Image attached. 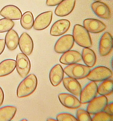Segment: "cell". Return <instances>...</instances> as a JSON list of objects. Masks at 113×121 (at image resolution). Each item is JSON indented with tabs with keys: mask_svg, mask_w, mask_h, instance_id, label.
<instances>
[{
	"mask_svg": "<svg viewBox=\"0 0 113 121\" xmlns=\"http://www.w3.org/2000/svg\"><path fill=\"white\" fill-rule=\"evenodd\" d=\"M38 80L36 76L31 74L27 76L20 82L17 89V95L19 98L29 96L37 88Z\"/></svg>",
	"mask_w": 113,
	"mask_h": 121,
	"instance_id": "obj_1",
	"label": "cell"
},
{
	"mask_svg": "<svg viewBox=\"0 0 113 121\" xmlns=\"http://www.w3.org/2000/svg\"><path fill=\"white\" fill-rule=\"evenodd\" d=\"M72 36L77 44L83 48H90L92 46V42L88 31L83 26L76 24L74 27Z\"/></svg>",
	"mask_w": 113,
	"mask_h": 121,
	"instance_id": "obj_2",
	"label": "cell"
},
{
	"mask_svg": "<svg viewBox=\"0 0 113 121\" xmlns=\"http://www.w3.org/2000/svg\"><path fill=\"white\" fill-rule=\"evenodd\" d=\"M63 70L69 77L78 79L87 77L90 69L87 66L75 63L69 65L64 68Z\"/></svg>",
	"mask_w": 113,
	"mask_h": 121,
	"instance_id": "obj_3",
	"label": "cell"
},
{
	"mask_svg": "<svg viewBox=\"0 0 113 121\" xmlns=\"http://www.w3.org/2000/svg\"><path fill=\"white\" fill-rule=\"evenodd\" d=\"M112 75V72L108 68L104 66H98L90 70L87 77L91 81L102 82L110 78Z\"/></svg>",
	"mask_w": 113,
	"mask_h": 121,
	"instance_id": "obj_4",
	"label": "cell"
},
{
	"mask_svg": "<svg viewBox=\"0 0 113 121\" xmlns=\"http://www.w3.org/2000/svg\"><path fill=\"white\" fill-rule=\"evenodd\" d=\"M16 69L18 74L22 78H25L30 72L31 63L27 55L20 53L16 57Z\"/></svg>",
	"mask_w": 113,
	"mask_h": 121,
	"instance_id": "obj_5",
	"label": "cell"
},
{
	"mask_svg": "<svg viewBox=\"0 0 113 121\" xmlns=\"http://www.w3.org/2000/svg\"><path fill=\"white\" fill-rule=\"evenodd\" d=\"M97 85L95 82H89L82 89L80 95V101L81 104H87L96 97Z\"/></svg>",
	"mask_w": 113,
	"mask_h": 121,
	"instance_id": "obj_6",
	"label": "cell"
},
{
	"mask_svg": "<svg viewBox=\"0 0 113 121\" xmlns=\"http://www.w3.org/2000/svg\"><path fill=\"white\" fill-rule=\"evenodd\" d=\"M75 43L72 35H66L62 36L57 40L54 46L55 52L59 54H63L72 48Z\"/></svg>",
	"mask_w": 113,
	"mask_h": 121,
	"instance_id": "obj_7",
	"label": "cell"
},
{
	"mask_svg": "<svg viewBox=\"0 0 113 121\" xmlns=\"http://www.w3.org/2000/svg\"><path fill=\"white\" fill-rule=\"evenodd\" d=\"M108 103L107 98L104 95L95 97L87 106L86 110L89 114H94L103 111Z\"/></svg>",
	"mask_w": 113,
	"mask_h": 121,
	"instance_id": "obj_8",
	"label": "cell"
},
{
	"mask_svg": "<svg viewBox=\"0 0 113 121\" xmlns=\"http://www.w3.org/2000/svg\"><path fill=\"white\" fill-rule=\"evenodd\" d=\"M113 37L109 32L104 33L100 38L99 44V52L101 56L108 55L113 49Z\"/></svg>",
	"mask_w": 113,
	"mask_h": 121,
	"instance_id": "obj_9",
	"label": "cell"
},
{
	"mask_svg": "<svg viewBox=\"0 0 113 121\" xmlns=\"http://www.w3.org/2000/svg\"><path fill=\"white\" fill-rule=\"evenodd\" d=\"M52 18L53 12L52 11L45 12L39 15L34 22V29L41 31L46 29L50 25Z\"/></svg>",
	"mask_w": 113,
	"mask_h": 121,
	"instance_id": "obj_10",
	"label": "cell"
},
{
	"mask_svg": "<svg viewBox=\"0 0 113 121\" xmlns=\"http://www.w3.org/2000/svg\"><path fill=\"white\" fill-rule=\"evenodd\" d=\"M94 13L99 18L108 20L111 17V12L108 6L100 1H95L91 5Z\"/></svg>",
	"mask_w": 113,
	"mask_h": 121,
	"instance_id": "obj_11",
	"label": "cell"
},
{
	"mask_svg": "<svg viewBox=\"0 0 113 121\" xmlns=\"http://www.w3.org/2000/svg\"><path fill=\"white\" fill-rule=\"evenodd\" d=\"M84 27L88 32L98 33L103 31L106 28V25L102 21L93 18H87L83 21Z\"/></svg>",
	"mask_w": 113,
	"mask_h": 121,
	"instance_id": "obj_12",
	"label": "cell"
},
{
	"mask_svg": "<svg viewBox=\"0 0 113 121\" xmlns=\"http://www.w3.org/2000/svg\"><path fill=\"white\" fill-rule=\"evenodd\" d=\"M19 47L21 52L27 56L32 54L33 49V40L28 33H23L19 38Z\"/></svg>",
	"mask_w": 113,
	"mask_h": 121,
	"instance_id": "obj_13",
	"label": "cell"
},
{
	"mask_svg": "<svg viewBox=\"0 0 113 121\" xmlns=\"http://www.w3.org/2000/svg\"><path fill=\"white\" fill-rule=\"evenodd\" d=\"M58 97L61 103L68 108L75 109L81 105L80 100L72 94L62 93L59 94Z\"/></svg>",
	"mask_w": 113,
	"mask_h": 121,
	"instance_id": "obj_14",
	"label": "cell"
},
{
	"mask_svg": "<svg viewBox=\"0 0 113 121\" xmlns=\"http://www.w3.org/2000/svg\"><path fill=\"white\" fill-rule=\"evenodd\" d=\"M75 2L76 0H63L56 8L55 14L60 17L67 16L74 9Z\"/></svg>",
	"mask_w": 113,
	"mask_h": 121,
	"instance_id": "obj_15",
	"label": "cell"
},
{
	"mask_svg": "<svg viewBox=\"0 0 113 121\" xmlns=\"http://www.w3.org/2000/svg\"><path fill=\"white\" fill-rule=\"evenodd\" d=\"M70 26L71 23L68 20H59L52 26L50 30V34L54 36H58L63 35L68 30Z\"/></svg>",
	"mask_w": 113,
	"mask_h": 121,
	"instance_id": "obj_16",
	"label": "cell"
},
{
	"mask_svg": "<svg viewBox=\"0 0 113 121\" xmlns=\"http://www.w3.org/2000/svg\"><path fill=\"white\" fill-rule=\"evenodd\" d=\"M0 15L7 19L12 20L21 19L22 13L17 6L14 5H7L5 6L0 11Z\"/></svg>",
	"mask_w": 113,
	"mask_h": 121,
	"instance_id": "obj_17",
	"label": "cell"
},
{
	"mask_svg": "<svg viewBox=\"0 0 113 121\" xmlns=\"http://www.w3.org/2000/svg\"><path fill=\"white\" fill-rule=\"evenodd\" d=\"M63 69L60 64H56L52 68L49 73L50 82L54 86H57L63 81Z\"/></svg>",
	"mask_w": 113,
	"mask_h": 121,
	"instance_id": "obj_18",
	"label": "cell"
},
{
	"mask_svg": "<svg viewBox=\"0 0 113 121\" xmlns=\"http://www.w3.org/2000/svg\"><path fill=\"white\" fill-rule=\"evenodd\" d=\"M63 82L67 90L75 96H80L81 91V86L76 79L69 77L63 79Z\"/></svg>",
	"mask_w": 113,
	"mask_h": 121,
	"instance_id": "obj_19",
	"label": "cell"
},
{
	"mask_svg": "<svg viewBox=\"0 0 113 121\" xmlns=\"http://www.w3.org/2000/svg\"><path fill=\"white\" fill-rule=\"evenodd\" d=\"M81 59V54L79 52L73 50H70L62 55L60 59V62L63 64L69 65L77 63Z\"/></svg>",
	"mask_w": 113,
	"mask_h": 121,
	"instance_id": "obj_20",
	"label": "cell"
},
{
	"mask_svg": "<svg viewBox=\"0 0 113 121\" xmlns=\"http://www.w3.org/2000/svg\"><path fill=\"white\" fill-rule=\"evenodd\" d=\"M19 38L17 33L12 29L8 31L5 37V43L10 51H14L17 48L19 43Z\"/></svg>",
	"mask_w": 113,
	"mask_h": 121,
	"instance_id": "obj_21",
	"label": "cell"
},
{
	"mask_svg": "<svg viewBox=\"0 0 113 121\" xmlns=\"http://www.w3.org/2000/svg\"><path fill=\"white\" fill-rule=\"evenodd\" d=\"M16 67V61L14 59H7L0 63V77L11 73Z\"/></svg>",
	"mask_w": 113,
	"mask_h": 121,
	"instance_id": "obj_22",
	"label": "cell"
},
{
	"mask_svg": "<svg viewBox=\"0 0 113 121\" xmlns=\"http://www.w3.org/2000/svg\"><path fill=\"white\" fill-rule=\"evenodd\" d=\"M82 59L84 64L89 67H92L96 62V56L94 51L89 48H85L82 49Z\"/></svg>",
	"mask_w": 113,
	"mask_h": 121,
	"instance_id": "obj_23",
	"label": "cell"
},
{
	"mask_svg": "<svg viewBox=\"0 0 113 121\" xmlns=\"http://www.w3.org/2000/svg\"><path fill=\"white\" fill-rule=\"evenodd\" d=\"M16 107L7 105L0 108V121H11L17 112Z\"/></svg>",
	"mask_w": 113,
	"mask_h": 121,
	"instance_id": "obj_24",
	"label": "cell"
},
{
	"mask_svg": "<svg viewBox=\"0 0 113 121\" xmlns=\"http://www.w3.org/2000/svg\"><path fill=\"white\" fill-rule=\"evenodd\" d=\"M113 82L110 79L102 81L97 86V93L101 95H108L113 92Z\"/></svg>",
	"mask_w": 113,
	"mask_h": 121,
	"instance_id": "obj_25",
	"label": "cell"
},
{
	"mask_svg": "<svg viewBox=\"0 0 113 121\" xmlns=\"http://www.w3.org/2000/svg\"><path fill=\"white\" fill-rule=\"evenodd\" d=\"M34 22L32 13L30 11H27L22 15L20 22L21 26L24 29L29 30L33 27Z\"/></svg>",
	"mask_w": 113,
	"mask_h": 121,
	"instance_id": "obj_26",
	"label": "cell"
},
{
	"mask_svg": "<svg viewBox=\"0 0 113 121\" xmlns=\"http://www.w3.org/2000/svg\"><path fill=\"white\" fill-rule=\"evenodd\" d=\"M15 23L12 20L3 18L0 19V33L8 32L14 27Z\"/></svg>",
	"mask_w": 113,
	"mask_h": 121,
	"instance_id": "obj_27",
	"label": "cell"
},
{
	"mask_svg": "<svg viewBox=\"0 0 113 121\" xmlns=\"http://www.w3.org/2000/svg\"><path fill=\"white\" fill-rule=\"evenodd\" d=\"M91 121H112L113 116L103 111L94 114V116L91 118Z\"/></svg>",
	"mask_w": 113,
	"mask_h": 121,
	"instance_id": "obj_28",
	"label": "cell"
},
{
	"mask_svg": "<svg viewBox=\"0 0 113 121\" xmlns=\"http://www.w3.org/2000/svg\"><path fill=\"white\" fill-rule=\"evenodd\" d=\"M76 118L78 121H91V117L87 110L82 108L78 109L76 112Z\"/></svg>",
	"mask_w": 113,
	"mask_h": 121,
	"instance_id": "obj_29",
	"label": "cell"
},
{
	"mask_svg": "<svg viewBox=\"0 0 113 121\" xmlns=\"http://www.w3.org/2000/svg\"><path fill=\"white\" fill-rule=\"evenodd\" d=\"M56 120L59 121H78L74 116L68 113L63 112L56 115Z\"/></svg>",
	"mask_w": 113,
	"mask_h": 121,
	"instance_id": "obj_30",
	"label": "cell"
},
{
	"mask_svg": "<svg viewBox=\"0 0 113 121\" xmlns=\"http://www.w3.org/2000/svg\"><path fill=\"white\" fill-rule=\"evenodd\" d=\"M113 102H110L108 104L107 103L104 110V111L110 115L113 116Z\"/></svg>",
	"mask_w": 113,
	"mask_h": 121,
	"instance_id": "obj_31",
	"label": "cell"
},
{
	"mask_svg": "<svg viewBox=\"0 0 113 121\" xmlns=\"http://www.w3.org/2000/svg\"><path fill=\"white\" fill-rule=\"evenodd\" d=\"M63 0H47L46 4L47 6H55L58 5Z\"/></svg>",
	"mask_w": 113,
	"mask_h": 121,
	"instance_id": "obj_32",
	"label": "cell"
},
{
	"mask_svg": "<svg viewBox=\"0 0 113 121\" xmlns=\"http://www.w3.org/2000/svg\"><path fill=\"white\" fill-rule=\"evenodd\" d=\"M5 40L3 39H0V55L2 54L5 49Z\"/></svg>",
	"mask_w": 113,
	"mask_h": 121,
	"instance_id": "obj_33",
	"label": "cell"
},
{
	"mask_svg": "<svg viewBox=\"0 0 113 121\" xmlns=\"http://www.w3.org/2000/svg\"><path fill=\"white\" fill-rule=\"evenodd\" d=\"M4 93L2 89L0 87V106L2 105L4 100Z\"/></svg>",
	"mask_w": 113,
	"mask_h": 121,
	"instance_id": "obj_34",
	"label": "cell"
},
{
	"mask_svg": "<svg viewBox=\"0 0 113 121\" xmlns=\"http://www.w3.org/2000/svg\"><path fill=\"white\" fill-rule=\"evenodd\" d=\"M47 121H57V120H56V119H54V118H48V119H47Z\"/></svg>",
	"mask_w": 113,
	"mask_h": 121,
	"instance_id": "obj_35",
	"label": "cell"
},
{
	"mask_svg": "<svg viewBox=\"0 0 113 121\" xmlns=\"http://www.w3.org/2000/svg\"><path fill=\"white\" fill-rule=\"evenodd\" d=\"M22 121H27V120L26 119H23V120H22Z\"/></svg>",
	"mask_w": 113,
	"mask_h": 121,
	"instance_id": "obj_36",
	"label": "cell"
},
{
	"mask_svg": "<svg viewBox=\"0 0 113 121\" xmlns=\"http://www.w3.org/2000/svg\"><path fill=\"white\" fill-rule=\"evenodd\" d=\"M95 1H100L101 0H94Z\"/></svg>",
	"mask_w": 113,
	"mask_h": 121,
	"instance_id": "obj_37",
	"label": "cell"
},
{
	"mask_svg": "<svg viewBox=\"0 0 113 121\" xmlns=\"http://www.w3.org/2000/svg\"></svg>",
	"mask_w": 113,
	"mask_h": 121,
	"instance_id": "obj_38",
	"label": "cell"
}]
</instances>
